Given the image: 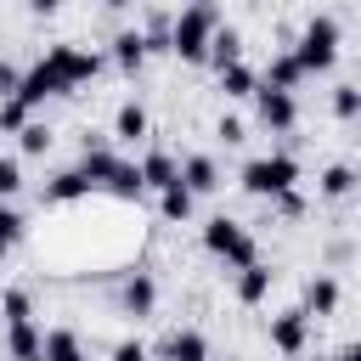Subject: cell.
Here are the masks:
<instances>
[{"instance_id": "cell-25", "label": "cell", "mask_w": 361, "mask_h": 361, "mask_svg": "<svg viewBox=\"0 0 361 361\" xmlns=\"http://www.w3.org/2000/svg\"><path fill=\"white\" fill-rule=\"evenodd\" d=\"M355 180H361V175H355L350 164H327V169H322V197H350Z\"/></svg>"}, {"instance_id": "cell-15", "label": "cell", "mask_w": 361, "mask_h": 361, "mask_svg": "<svg viewBox=\"0 0 361 361\" xmlns=\"http://www.w3.org/2000/svg\"><path fill=\"white\" fill-rule=\"evenodd\" d=\"M209 62H214V68L243 62V34H237L231 23H220V28H214V39H209Z\"/></svg>"}, {"instance_id": "cell-14", "label": "cell", "mask_w": 361, "mask_h": 361, "mask_svg": "<svg viewBox=\"0 0 361 361\" xmlns=\"http://www.w3.org/2000/svg\"><path fill=\"white\" fill-rule=\"evenodd\" d=\"M147 130H152L147 107H141V102H124V107H118V118H113V135L135 147V141H147Z\"/></svg>"}, {"instance_id": "cell-19", "label": "cell", "mask_w": 361, "mask_h": 361, "mask_svg": "<svg viewBox=\"0 0 361 361\" xmlns=\"http://www.w3.org/2000/svg\"><path fill=\"white\" fill-rule=\"evenodd\" d=\"M164 361H209V344H203V333H192V327L169 333V344H164Z\"/></svg>"}, {"instance_id": "cell-6", "label": "cell", "mask_w": 361, "mask_h": 361, "mask_svg": "<svg viewBox=\"0 0 361 361\" xmlns=\"http://www.w3.org/2000/svg\"><path fill=\"white\" fill-rule=\"evenodd\" d=\"M254 107H259V124H265L271 135H288L293 118H299L293 90H276V85H259V90H254Z\"/></svg>"}, {"instance_id": "cell-4", "label": "cell", "mask_w": 361, "mask_h": 361, "mask_svg": "<svg viewBox=\"0 0 361 361\" xmlns=\"http://www.w3.org/2000/svg\"><path fill=\"white\" fill-rule=\"evenodd\" d=\"M293 56H299L305 73H327V68L338 62V23H333V17H310L305 34L293 39Z\"/></svg>"}, {"instance_id": "cell-13", "label": "cell", "mask_w": 361, "mask_h": 361, "mask_svg": "<svg viewBox=\"0 0 361 361\" xmlns=\"http://www.w3.org/2000/svg\"><path fill=\"white\" fill-rule=\"evenodd\" d=\"M299 310H305V316H333V310H338V282H333V276H310Z\"/></svg>"}, {"instance_id": "cell-32", "label": "cell", "mask_w": 361, "mask_h": 361, "mask_svg": "<svg viewBox=\"0 0 361 361\" xmlns=\"http://www.w3.org/2000/svg\"><path fill=\"white\" fill-rule=\"evenodd\" d=\"M107 361H147V344H141V338H118Z\"/></svg>"}, {"instance_id": "cell-16", "label": "cell", "mask_w": 361, "mask_h": 361, "mask_svg": "<svg viewBox=\"0 0 361 361\" xmlns=\"http://www.w3.org/2000/svg\"><path fill=\"white\" fill-rule=\"evenodd\" d=\"M141 180H147V192H164L169 180H180V164L169 152H147L141 158Z\"/></svg>"}, {"instance_id": "cell-29", "label": "cell", "mask_w": 361, "mask_h": 361, "mask_svg": "<svg viewBox=\"0 0 361 361\" xmlns=\"http://www.w3.org/2000/svg\"><path fill=\"white\" fill-rule=\"evenodd\" d=\"M333 113H338V118H361V90H355V85H338V90H333Z\"/></svg>"}, {"instance_id": "cell-11", "label": "cell", "mask_w": 361, "mask_h": 361, "mask_svg": "<svg viewBox=\"0 0 361 361\" xmlns=\"http://www.w3.org/2000/svg\"><path fill=\"white\" fill-rule=\"evenodd\" d=\"M118 299H124V316H135V322H141V316H152V305H158V282H152L147 271H135V276L124 282V293H118Z\"/></svg>"}, {"instance_id": "cell-17", "label": "cell", "mask_w": 361, "mask_h": 361, "mask_svg": "<svg viewBox=\"0 0 361 361\" xmlns=\"http://www.w3.org/2000/svg\"><path fill=\"white\" fill-rule=\"evenodd\" d=\"M96 186H90V175L85 169H68V175H56L51 186H45V203H73V197H90Z\"/></svg>"}, {"instance_id": "cell-37", "label": "cell", "mask_w": 361, "mask_h": 361, "mask_svg": "<svg viewBox=\"0 0 361 361\" xmlns=\"http://www.w3.org/2000/svg\"><path fill=\"white\" fill-rule=\"evenodd\" d=\"M316 361H322V355H316Z\"/></svg>"}, {"instance_id": "cell-10", "label": "cell", "mask_w": 361, "mask_h": 361, "mask_svg": "<svg viewBox=\"0 0 361 361\" xmlns=\"http://www.w3.org/2000/svg\"><path fill=\"white\" fill-rule=\"evenodd\" d=\"M147 51H152V39H147L141 28H124V34L113 39V62H118L124 73H141V68H147Z\"/></svg>"}, {"instance_id": "cell-21", "label": "cell", "mask_w": 361, "mask_h": 361, "mask_svg": "<svg viewBox=\"0 0 361 361\" xmlns=\"http://www.w3.org/2000/svg\"><path fill=\"white\" fill-rule=\"evenodd\" d=\"M305 79V68H299V56L293 51H282V56H271V68H265V79L259 85H276V90H293Z\"/></svg>"}, {"instance_id": "cell-31", "label": "cell", "mask_w": 361, "mask_h": 361, "mask_svg": "<svg viewBox=\"0 0 361 361\" xmlns=\"http://www.w3.org/2000/svg\"><path fill=\"white\" fill-rule=\"evenodd\" d=\"M214 135H220L226 147H243V141H248V130H243V118H231V113H226V118L214 124Z\"/></svg>"}, {"instance_id": "cell-22", "label": "cell", "mask_w": 361, "mask_h": 361, "mask_svg": "<svg viewBox=\"0 0 361 361\" xmlns=\"http://www.w3.org/2000/svg\"><path fill=\"white\" fill-rule=\"evenodd\" d=\"M265 293H271V271H265L259 259L243 265V276H237V299H243V305H259Z\"/></svg>"}, {"instance_id": "cell-27", "label": "cell", "mask_w": 361, "mask_h": 361, "mask_svg": "<svg viewBox=\"0 0 361 361\" xmlns=\"http://www.w3.org/2000/svg\"><path fill=\"white\" fill-rule=\"evenodd\" d=\"M23 231H28V220H23L17 209H0V259H6V254L23 243Z\"/></svg>"}, {"instance_id": "cell-3", "label": "cell", "mask_w": 361, "mask_h": 361, "mask_svg": "<svg viewBox=\"0 0 361 361\" xmlns=\"http://www.w3.org/2000/svg\"><path fill=\"white\" fill-rule=\"evenodd\" d=\"M237 180H243V192H254V197H282V192H293V180H299V158H288V152L248 158Z\"/></svg>"}, {"instance_id": "cell-36", "label": "cell", "mask_w": 361, "mask_h": 361, "mask_svg": "<svg viewBox=\"0 0 361 361\" xmlns=\"http://www.w3.org/2000/svg\"><path fill=\"white\" fill-rule=\"evenodd\" d=\"M102 6H113V11H124V6H130V0H102Z\"/></svg>"}, {"instance_id": "cell-18", "label": "cell", "mask_w": 361, "mask_h": 361, "mask_svg": "<svg viewBox=\"0 0 361 361\" xmlns=\"http://www.w3.org/2000/svg\"><path fill=\"white\" fill-rule=\"evenodd\" d=\"M192 203H197V197H192L186 180H169V186L158 192V214H164V220H192Z\"/></svg>"}, {"instance_id": "cell-20", "label": "cell", "mask_w": 361, "mask_h": 361, "mask_svg": "<svg viewBox=\"0 0 361 361\" xmlns=\"http://www.w3.org/2000/svg\"><path fill=\"white\" fill-rule=\"evenodd\" d=\"M39 361H85L79 333H73V327H51V333H45V355H39Z\"/></svg>"}, {"instance_id": "cell-7", "label": "cell", "mask_w": 361, "mask_h": 361, "mask_svg": "<svg viewBox=\"0 0 361 361\" xmlns=\"http://www.w3.org/2000/svg\"><path fill=\"white\" fill-rule=\"evenodd\" d=\"M305 344H310V316H305V310H276V316H271V350L305 355Z\"/></svg>"}, {"instance_id": "cell-24", "label": "cell", "mask_w": 361, "mask_h": 361, "mask_svg": "<svg viewBox=\"0 0 361 361\" xmlns=\"http://www.w3.org/2000/svg\"><path fill=\"white\" fill-rule=\"evenodd\" d=\"M17 147H23V158H45V152H51V124L28 118V124L17 130Z\"/></svg>"}, {"instance_id": "cell-30", "label": "cell", "mask_w": 361, "mask_h": 361, "mask_svg": "<svg viewBox=\"0 0 361 361\" xmlns=\"http://www.w3.org/2000/svg\"><path fill=\"white\" fill-rule=\"evenodd\" d=\"M17 192H23V164L0 158V197H17Z\"/></svg>"}, {"instance_id": "cell-1", "label": "cell", "mask_w": 361, "mask_h": 361, "mask_svg": "<svg viewBox=\"0 0 361 361\" xmlns=\"http://www.w3.org/2000/svg\"><path fill=\"white\" fill-rule=\"evenodd\" d=\"M102 73V56L96 51H79V45H51L28 73H23V85H17V96L28 102V107H39V102H51V96H68L73 85H85V79H96Z\"/></svg>"}, {"instance_id": "cell-12", "label": "cell", "mask_w": 361, "mask_h": 361, "mask_svg": "<svg viewBox=\"0 0 361 361\" xmlns=\"http://www.w3.org/2000/svg\"><path fill=\"white\" fill-rule=\"evenodd\" d=\"M113 197H124V203H135L141 192H147V180H141V164H130V158H118L113 169H107V180H102Z\"/></svg>"}, {"instance_id": "cell-9", "label": "cell", "mask_w": 361, "mask_h": 361, "mask_svg": "<svg viewBox=\"0 0 361 361\" xmlns=\"http://www.w3.org/2000/svg\"><path fill=\"white\" fill-rule=\"evenodd\" d=\"M6 355H11V361H39V355H45V333H39L34 322H11V327H6Z\"/></svg>"}, {"instance_id": "cell-34", "label": "cell", "mask_w": 361, "mask_h": 361, "mask_svg": "<svg viewBox=\"0 0 361 361\" xmlns=\"http://www.w3.org/2000/svg\"><path fill=\"white\" fill-rule=\"evenodd\" d=\"M56 6H62V0H28V11H39V17H51Z\"/></svg>"}, {"instance_id": "cell-33", "label": "cell", "mask_w": 361, "mask_h": 361, "mask_svg": "<svg viewBox=\"0 0 361 361\" xmlns=\"http://www.w3.org/2000/svg\"><path fill=\"white\" fill-rule=\"evenodd\" d=\"M17 85H23V73H17V68L0 56V102H6V96H17Z\"/></svg>"}, {"instance_id": "cell-28", "label": "cell", "mask_w": 361, "mask_h": 361, "mask_svg": "<svg viewBox=\"0 0 361 361\" xmlns=\"http://www.w3.org/2000/svg\"><path fill=\"white\" fill-rule=\"evenodd\" d=\"M28 113H34V107H28L23 96H6V102H0V130H6V135H17V130L28 124Z\"/></svg>"}, {"instance_id": "cell-2", "label": "cell", "mask_w": 361, "mask_h": 361, "mask_svg": "<svg viewBox=\"0 0 361 361\" xmlns=\"http://www.w3.org/2000/svg\"><path fill=\"white\" fill-rule=\"evenodd\" d=\"M214 28H220L214 0H192V6L169 23V51H175L180 62H209V39H214Z\"/></svg>"}, {"instance_id": "cell-5", "label": "cell", "mask_w": 361, "mask_h": 361, "mask_svg": "<svg viewBox=\"0 0 361 361\" xmlns=\"http://www.w3.org/2000/svg\"><path fill=\"white\" fill-rule=\"evenodd\" d=\"M203 248L214 254V259H226L231 271H243V265H254L259 259V248H254V237L237 226V220H226V214H214L209 226H203Z\"/></svg>"}, {"instance_id": "cell-26", "label": "cell", "mask_w": 361, "mask_h": 361, "mask_svg": "<svg viewBox=\"0 0 361 361\" xmlns=\"http://www.w3.org/2000/svg\"><path fill=\"white\" fill-rule=\"evenodd\" d=\"M0 316H6V327H11V322H34V299H28L23 288H6V293H0Z\"/></svg>"}, {"instance_id": "cell-8", "label": "cell", "mask_w": 361, "mask_h": 361, "mask_svg": "<svg viewBox=\"0 0 361 361\" xmlns=\"http://www.w3.org/2000/svg\"><path fill=\"white\" fill-rule=\"evenodd\" d=\"M180 180L192 186V197H209V192H220V164H214L209 152H192V158L180 164Z\"/></svg>"}, {"instance_id": "cell-35", "label": "cell", "mask_w": 361, "mask_h": 361, "mask_svg": "<svg viewBox=\"0 0 361 361\" xmlns=\"http://www.w3.org/2000/svg\"><path fill=\"white\" fill-rule=\"evenodd\" d=\"M333 361H361V344H344V350H338Z\"/></svg>"}, {"instance_id": "cell-23", "label": "cell", "mask_w": 361, "mask_h": 361, "mask_svg": "<svg viewBox=\"0 0 361 361\" xmlns=\"http://www.w3.org/2000/svg\"><path fill=\"white\" fill-rule=\"evenodd\" d=\"M220 90H226V96H254V90H259V73L243 68V62H231V68H220Z\"/></svg>"}]
</instances>
